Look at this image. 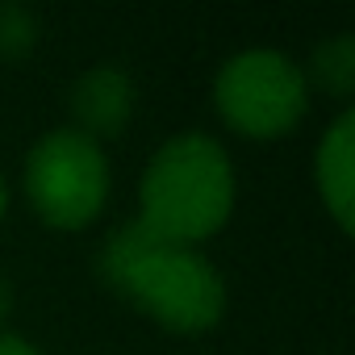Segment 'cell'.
<instances>
[{"label": "cell", "instance_id": "obj_1", "mask_svg": "<svg viewBox=\"0 0 355 355\" xmlns=\"http://www.w3.org/2000/svg\"><path fill=\"white\" fill-rule=\"evenodd\" d=\"M101 276L175 334H201L226 309V284L197 247L150 239L134 222L109 234Z\"/></svg>", "mask_w": 355, "mask_h": 355}, {"label": "cell", "instance_id": "obj_2", "mask_svg": "<svg viewBox=\"0 0 355 355\" xmlns=\"http://www.w3.org/2000/svg\"><path fill=\"white\" fill-rule=\"evenodd\" d=\"M234 209V167L209 134L167 138L138 184V230L163 243L197 247L226 226Z\"/></svg>", "mask_w": 355, "mask_h": 355}, {"label": "cell", "instance_id": "obj_3", "mask_svg": "<svg viewBox=\"0 0 355 355\" xmlns=\"http://www.w3.org/2000/svg\"><path fill=\"white\" fill-rule=\"evenodd\" d=\"M26 197L55 230L88 226L109 201V159L80 130H51L30 146Z\"/></svg>", "mask_w": 355, "mask_h": 355}, {"label": "cell", "instance_id": "obj_4", "mask_svg": "<svg viewBox=\"0 0 355 355\" xmlns=\"http://www.w3.org/2000/svg\"><path fill=\"white\" fill-rule=\"evenodd\" d=\"M214 105L239 134L280 138L309 109L305 67H297L280 51H243L222 63L214 80Z\"/></svg>", "mask_w": 355, "mask_h": 355}, {"label": "cell", "instance_id": "obj_5", "mask_svg": "<svg viewBox=\"0 0 355 355\" xmlns=\"http://www.w3.org/2000/svg\"><path fill=\"white\" fill-rule=\"evenodd\" d=\"M71 113H76L71 130L88 134L92 142L117 138L134 117V80L113 63L84 71L71 88Z\"/></svg>", "mask_w": 355, "mask_h": 355}, {"label": "cell", "instance_id": "obj_6", "mask_svg": "<svg viewBox=\"0 0 355 355\" xmlns=\"http://www.w3.org/2000/svg\"><path fill=\"white\" fill-rule=\"evenodd\" d=\"M313 180L334 222L351 230L355 226V113L351 109H343L322 134L313 155Z\"/></svg>", "mask_w": 355, "mask_h": 355}, {"label": "cell", "instance_id": "obj_7", "mask_svg": "<svg viewBox=\"0 0 355 355\" xmlns=\"http://www.w3.org/2000/svg\"><path fill=\"white\" fill-rule=\"evenodd\" d=\"M305 84H318L330 96H351V88H355V38L338 34V38L313 46Z\"/></svg>", "mask_w": 355, "mask_h": 355}, {"label": "cell", "instance_id": "obj_8", "mask_svg": "<svg viewBox=\"0 0 355 355\" xmlns=\"http://www.w3.org/2000/svg\"><path fill=\"white\" fill-rule=\"evenodd\" d=\"M38 42V21L21 5H0V59H26Z\"/></svg>", "mask_w": 355, "mask_h": 355}, {"label": "cell", "instance_id": "obj_9", "mask_svg": "<svg viewBox=\"0 0 355 355\" xmlns=\"http://www.w3.org/2000/svg\"><path fill=\"white\" fill-rule=\"evenodd\" d=\"M0 355H42L34 343H26L21 334H0Z\"/></svg>", "mask_w": 355, "mask_h": 355}, {"label": "cell", "instance_id": "obj_10", "mask_svg": "<svg viewBox=\"0 0 355 355\" xmlns=\"http://www.w3.org/2000/svg\"><path fill=\"white\" fill-rule=\"evenodd\" d=\"M9 309H13V288H9V280L0 276V322L9 318Z\"/></svg>", "mask_w": 355, "mask_h": 355}, {"label": "cell", "instance_id": "obj_11", "mask_svg": "<svg viewBox=\"0 0 355 355\" xmlns=\"http://www.w3.org/2000/svg\"><path fill=\"white\" fill-rule=\"evenodd\" d=\"M5 205H9V189H5V175H0V218H5Z\"/></svg>", "mask_w": 355, "mask_h": 355}]
</instances>
